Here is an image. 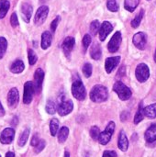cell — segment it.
I'll return each mask as SVG.
<instances>
[{
    "label": "cell",
    "mask_w": 156,
    "mask_h": 157,
    "mask_svg": "<svg viewBox=\"0 0 156 157\" xmlns=\"http://www.w3.org/2000/svg\"><path fill=\"white\" fill-rule=\"evenodd\" d=\"M108 92L107 87L101 85L95 86L90 92L91 100L97 103H101L106 101L108 99Z\"/></svg>",
    "instance_id": "6da1fadb"
},
{
    "label": "cell",
    "mask_w": 156,
    "mask_h": 157,
    "mask_svg": "<svg viewBox=\"0 0 156 157\" xmlns=\"http://www.w3.org/2000/svg\"><path fill=\"white\" fill-rule=\"evenodd\" d=\"M72 93H73V96L82 101L86 98V90L85 88V86L84 84L82 83V81L80 79H76L74 80V82L73 83L72 85Z\"/></svg>",
    "instance_id": "7a4b0ae2"
},
{
    "label": "cell",
    "mask_w": 156,
    "mask_h": 157,
    "mask_svg": "<svg viewBox=\"0 0 156 157\" xmlns=\"http://www.w3.org/2000/svg\"><path fill=\"white\" fill-rule=\"evenodd\" d=\"M113 90L118 94L121 100H128L131 97V90L121 81H117L113 86Z\"/></svg>",
    "instance_id": "3957f363"
},
{
    "label": "cell",
    "mask_w": 156,
    "mask_h": 157,
    "mask_svg": "<svg viewBox=\"0 0 156 157\" xmlns=\"http://www.w3.org/2000/svg\"><path fill=\"white\" fill-rule=\"evenodd\" d=\"M114 131H115V123L113 121H110L108 124L106 130L103 132H100V135L98 137V141H99L100 144H102V145L108 144L114 133Z\"/></svg>",
    "instance_id": "277c9868"
},
{
    "label": "cell",
    "mask_w": 156,
    "mask_h": 157,
    "mask_svg": "<svg viewBox=\"0 0 156 157\" xmlns=\"http://www.w3.org/2000/svg\"><path fill=\"white\" fill-rule=\"evenodd\" d=\"M74 109V103L72 100H63L61 99L60 103L58 104L57 110L60 116H66L67 114L71 113Z\"/></svg>",
    "instance_id": "5b68a950"
},
{
    "label": "cell",
    "mask_w": 156,
    "mask_h": 157,
    "mask_svg": "<svg viewBox=\"0 0 156 157\" xmlns=\"http://www.w3.org/2000/svg\"><path fill=\"white\" fill-rule=\"evenodd\" d=\"M136 78L139 82L143 83L148 80L149 76H150V71L149 68L146 64L144 63H141L136 67Z\"/></svg>",
    "instance_id": "8992f818"
},
{
    "label": "cell",
    "mask_w": 156,
    "mask_h": 157,
    "mask_svg": "<svg viewBox=\"0 0 156 157\" xmlns=\"http://www.w3.org/2000/svg\"><path fill=\"white\" fill-rule=\"evenodd\" d=\"M35 92L33 83L30 81H28L24 85V94H23V103L25 104H30L32 101L33 94Z\"/></svg>",
    "instance_id": "52a82bcc"
},
{
    "label": "cell",
    "mask_w": 156,
    "mask_h": 157,
    "mask_svg": "<svg viewBox=\"0 0 156 157\" xmlns=\"http://www.w3.org/2000/svg\"><path fill=\"white\" fill-rule=\"evenodd\" d=\"M121 40H122V37H121V33L120 31H117L111 38V40H109L108 42V49L110 52H116L120 46V43H121Z\"/></svg>",
    "instance_id": "ba28073f"
},
{
    "label": "cell",
    "mask_w": 156,
    "mask_h": 157,
    "mask_svg": "<svg viewBox=\"0 0 156 157\" xmlns=\"http://www.w3.org/2000/svg\"><path fill=\"white\" fill-rule=\"evenodd\" d=\"M48 13H49V7L47 6H42L39 7L37 12H36L35 18H34L35 24L36 25H41L45 21V19L47 18Z\"/></svg>",
    "instance_id": "9c48e42d"
},
{
    "label": "cell",
    "mask_w": 156,
    "mask_h": 157,
    "mask_svg": "<svg viewBox=\"0 0 156 157\" xmlns=\"http://www.w3.org/2000/svg\"><path fill=\"white\" fill-rule=\"evenodd\" d=\"M43 78H44V72L40 69L38 68L35 72L34 75V89L36 93H40L42 87V83H43Z\"/></svg>",
    "instance_id": "30bf717a"
},
{
    "label": "cell",
    "mask_w": 156,
    "mask_h": 157,
    "mask_svg": "<svg viewBox=\"0 0 156 157\" xmlns=\"http://www.w3.org/2000/svg\"><path fill=\"white\" fill-rule=\"evenodd\" d=\"M15 136V131L12 128H6L5 129L0 135V142L3 144H9L14 140Z\"/></svg>",
    "instance_id": "8fae6325"
},
{
    "label": "cell",
    "mask_w": 156,
    "mask_h": 157,
    "mask_svg": "<svg viewBox=\"0 0 156 157\" xmlns=\"http://www.w3.org/2000/svg\"><path fill=\"white\" fill-rule=\"evenodd\" d=\"M133 44L140 50H144L147 42V37L144 32H138L133 36Z\"/></svg>",
    "instance_id": "7c38bea8"
},
{
    "label": "cell",
    "mask_w": 156,
    "mask_h": 157,
    "mask_svg": "<svg viewBox=\"0 0 156 157\" xmlns=\"http://www.w3.org/2000/svg\"><path fill=\"white\" fill-rule=\"evenodd\" d=\"M19 99L18 91L17 88H11L7 95V104L10 109H15L17 106Z\"/></svg>",
    "instance_id": "4fadbf2b"
},
{
    "label": "cell",
    "mask_w": 156,
    "mask_h": 157,
    "mask_svg": "<svg viewBox=\"0 0 156 157\" xmlns=\"http://www.w3.org/2000/svg\"><path fill=\"white\" fill-rule=\"evenodd\" d=\"M113 27L112 25L108 22V21H104L102 23V25L99 28V39L101 41H104L106 40V38L108 37V35L112 31Z\"/></svg>",
    "instance_id": "5bb4252c"
},
{
    "label": "cell",
    "mask_w": 156,
    "mask_h": 157,
    "mask_svg": "<svg viewBox=\"0 0 156 157\" xmlns=\"http://www.w3.org/2000/svg\"><path fill=\"white\" fill-rule=\"evenodd\" d=\"M120 57L116 56V57H109L106 60L105 63V68L108 74H110L120 63Z\"/></svg>",
    "instance_id": "9a60e30c"
},
{
    "label": "cell",
    "mask_w": 156,
    "mask_h": 157,
    "mask_svg": "<svg viewBox=\"0 0 156 157\" xmlns=\"http://www.w3.org/2000/svg\"><path fill=\"white\" fill-rule=\"evenodd\" d=\"M74 42H75V40H74V38H73V37H67V38L64 40V41H63V50L64 54H65L67 57L70 56L71 52H72L73 49H74Z\"/></svg>",
    "instance_id": "2e32d148"
},
{
    "label": "cell",
    "mask_w": 156,
    "mask_h": 157,
    "mask_svg": "<svg viewBox=\"0 0 156 157\" xmlns=\"http://www.w3.org/2000/svg\"><path fill=\"white\" fill-rule=\"evenodd\" d=\"M21 14L24 21L29 22L32 15V6L29 3H24L21 6Z\"/></svg>",
    "instance_id": "e0dca14e"
},
{
    "label": "cell",
    "mask_w": 156,
    "mask_h": 157,
    "mask_svg": "<svg viewBox=\"0 0 156 157\" xmlns=\"http://www.w3.org/2000/svg\"><path fill=\"white\" fill-rule=\"evenodd\" d=\"M145 140L147 143H154L156 141V123L152 124L145 132Z\"/></svg>",
    "instance_id": "ac0fdd59"
},
{
    "label": "cell",
    "mask_w": 156,
    "mask_h": 157,
    "mask_svg": "<svg viewBox=\"0 0 156 157\" xmlns=\"http://www.w3.org/2000/svg\"><path fill=\"white\" fill-rule=\"evenodd\" d=\"M118 146L122 152H126L129 147V141L128 138L123 131L120 132V136H119V141H118Z\"/></svg>",
    "instance_id": "d6986e66"
},
{
    "label": "cell",
    "mask_w": 156,
    "mask_h": 157,
    "mask_svg": "<svg viewBox=\"0 0 156 157\" xmlns=\"http://www.w3.org/2000/svg\"><path fill=\"white\" fill-rule=\"evenodd\" d=\"M51 34L50 31H45L41 36V48L43 50L48 49L51 44Z\"/></svg>",
    "instance_id": "ffe728a7"
},
{
    "label": "cell",
    "mask_w": 156,
    "mask_h": 157,
    "mask_svg": "<svg viewBox=\"0 0 156 157\" xmlns=\"http://www.w3.org/2000/svg\"><path fill=\"white\" fill-rule=\"evenodd\" d=\"M25 68L24 63L21 60H16L10 66V71L14 74H19L21 72H23Z\"/></svg>",
    "instance_id": "44dd1931"
},
{
    "label": "cell",
    "mask_w": 156,
    "mask_h": 157,
    "mask_svg": "<svg viewBox=\"0 0 156 157\" xmlns=\"http://www.w3.org/2000/svg\"><path fill=\"white\" fill-rule=\"evenodd\" d=\"M101 48H100V45L98 43H95L93 44V46L91 47V50H90V55L91 57L94 59V60H99L100 57H101Z\"/></svg>",
    "instance_id": "7402d4cb"
},
{
    "label": "cell",
    "mask_w": 156,
    "mask_h": 157,
    "mask_svg": "<svg viewBox=\"0 0 156 157\" xmlns=\"http://www.w3.org/2000/svg\"><path fill=\"white\" fill-rule=\"evenodd\" d=\"M143 113L144 116L150 118V119H154L156 118V103L147 106L146 108L143 109Z\"/></svg>",
    "instance_id": "603a6c76"
},
{
    "label": "cell",
    "mask_w": 156,
    "mask_h": 157,
    "mask_svg": "<svg viewBox=\"0 0 156 157\" xmlns=\"http://www.w3.org/2000/svg\"><path fill=\"white\" fill-rule=\"evenodd\" d=\"M9 6L10 4L7 0H0V18L5 17L9 9Z\"/></svg>",
    "instance_id": "cb8c5ba5"
},
{
    "label": "cell",
    "mask_w": 156,
    "mask_h": 157,
    "mask_svg": "<svg viewBox=\"0 0 156 157\" xmlns=\"http://www.w3.org/2000/svg\"><path fill=\"white\" fill-rule=\"evenodd\" d=\"M139 2H140V0H125L124 1V7L128 11L133 12L136 9L137 6L139 5Z\"/></svg>",
    "instance_id": "d4e9b609"
},
{
    "label": "cell",
    "mask_w": 156,
    "mask_h": 157,
    "mask_svg": "<svg viewBox=\"0 0 156 157\" xmlns=\"http://www.w3.org/2000/svg\"><path fill=\"white\" fill-rule=\"evenodd\" d=\"M69 134V129L67 127H62L59 133H58V141L59 143L63 144L66 141Z\"/></svg>",
    "instance_id": "484cf974"
},
{
    "label": "cell",
    "mask_w": 156,
    "mask_h": 157,
    "mask_svg": "<svg viewBox=\"0 0 156 157\" xmlns=\"http://www.w3.org/2000/svg\"><path fill=\"white\" fill-rule=\"evenodd\" d=\"M59 130V121L57 119H52L50 122V131L51 136H55Z\"/></svg>",
    "instance_id": "4316f807"
},
{
    "label": "cell",
    "mask_w": 156,
    "mask_h": 157,
    "mask_svg": "<svg viewBox=\"0 0 156 157\" xmlns=\"http://www.w3.org/2000/svg\"><path fill=\"white\" fill-rule=\"evenodd\" d=\"M143 16H144V10H143V9H141L140 13H139V14L133 18V20L131 21V27L134 28V29L138 28V27L140 26V24H141V21H142Z\"/></svg>",
    "instance_id": "83f0119b"
},
{
    "label": "cell",
    "mask_w": 156,
    "mask_h": 157,
    "mask_svg": "<svg viewBox=\"0 0 156 157\" xmlns=\"http://www.w3.org/2000/svg\"><path fill=\"white\" fill-rule=\"evenodd\" d=\"M29 129H26L19 136V139H18V145L19 146H24L29 139Z\"/></svg>",
    "instance_id": "f1b7e54d"
},
{
    "label": "cell",
    "mask_w": 156,
    "mask_h": 157,
    "mask_svg": "<svg viewBox=\"0 0 156 157\" xmlns=\"http://www.w3.org/2000/svg\"><path fill=\"white\" fill-rule=\"evenodd\" d=\"M143 118H144L143 108V105L140 104L139 109H138V111H137V113H136V115H135V118H134V123H135V124L140 123V122L143 120Z\"/></svg>",
    "instance_id": "f546056e"
},
{
    "label": "cell",
    "mask_w": 156,
    "mask_h": 157,
    "mask_svg": "<svg viewBox=\"0 0 156 157\" xmlns=\"http://www.w3.org/2000/svg\"><path fill=\"white\" fill-rule=\"evenodd\" d=\"M7 41L4 37H0V59H2L6 52Z\"/></svg>",
    "instance_id": "4dcf8cb0"
},
{
    "label": "cell",
    "mask_w": 156,
    "mask_h": 157,
    "mask_svg": "<svg viewBox=\"0 0 156 157\" xmlns=\"http://www.w3.org/2000/svg\"><path fill=\"white\" fill-rule=\"evenodd\" d=\"M45 109L46 111L49 113V114H54L55 111H56V106H55V103L52 101V100H48L47 101V104H46V107H45Z\"/></svg>",
    "instance_id": "1f68e13d"
},
{
    "label": "cell",
    "mask_w": 156,
    "mask_h": 157,
    "mask_svg": "<svg viewBox=\"0 0 156 157\" xmlns=\"http://www.w3.org/2000/svg\"><path fill=\"white\" fill-rule=\"evenodd\" d=\"M99 28H100V23L98 20H94L91 25H90V32L92 35H97V33L98 32L99 30Z\"/></svg>",
    "instance_id": "d6a6232c"
},
{
    "label": "cell",
    "mask_w": 156,
    "mask_h": 157,
    "mask_svg": "<svg viewBox=\"0 0 156 157\" xmlns=\"http://www.w3.org/2000/svg\"><path fill=\"white\" fill-rule=\"evenodd\" d=\"M107 6L112 12H116L119 10V5L117 3V0H108Z\"/></svg>",
    "instance_id": "836d02e7"
},
{
    "label": "cell",
    "mask_w": 156,
    "mask_h": 157,
    "mask_svg": "<svg viewBox=\"0 0 156 157\" xmlns=\"http://www.w3.org/2000/svg\"><path fill=\"white\" fill-rule=\"evenodd\" d=\"M38 60V57L35 53V52L33 50H29V63L30 65H33L36 63Z\"/></svg>",
    "instance_id": "e575fe53"
},
{
    "label": "cell",
    "mask_w": 156,
    "mask_h": 157,
    "mask_svg": "<svg viewBox=\"0 0 156 157\" xmlns=\"http://www.w3.org/2000/svg\"><path fill=\"white\" fill-rule=\"evenodd\" d=\"M83 74L86 77H90L92 75V65L90 63H86L83 66Z\"/></svg>",
    "instance_id": "d590c367"
},
{
    "label": "cell",
    "mask_w": 156,
    "mask_h": 157,
    "mask_svg": "<svg viewBox=\"0 0 156 157\" xmlns=\"http://www.w3.org/2000/svg\"><path fill=\"white\" fill-rule=\"evenodd\" d=\"M90 135H91V137H92L94 140H98V137H99V135H100L99 128L97 127V126H93V127L90 129Z\"/></svg>",
    "instance_id": "8d00e7d4"
},
{
    "label": "cell",
    "mask_w": 156,
    "mask_h": 157,
    "mask_svg": "<svg viewBox=\"0 0 156 157\" xmlns=\"http://www.w3.org/2000/svg\"><path fill=\"white\" fill-rule=\"evenodd\" d=\"M92 40H91V36L88 34H86L83 38V46H84V51L86 52V50L88 49L90 43H91Z\"/></svg>",
    "instance_id": "74e56055"
},
{
    "label": "cell",
    "mask_w": 156,
    "mask_h": 157,
    "mask_svg": "<svg viewBox=\"0 0 156 157\" xmlns=\"http://www.w3.org/2000/svg\"><path fill=\"white\" fill-rule=\"evenodd\" d=\"M10 23L12 25V27L16 28L18 26V19H17V14L16 13H13L11 15V17H10Z\"/></svg>",
    "instance_id": "f35d334b"
},
{
    "label": "cell",
    "mask_w": 156,
    "mask_h": 157,
    "mask_svg": "<svg viewBox=\"0 0 156 157\" xmlns=\"http://www.w3.org/2000/svg\"><path fill=\"white\" fill-rule=\"evenodd\" d=\"M45 147V142L43 140H40V142L38 143V144L35 146V152L36 153H40L41 152Z\"/></svg>",
    "instance_id": "ab89813d"
},
{
    "label": "cell",
    "mask_w": 156,
    "mask_h": 157,
    "mask_svg": "<svg viewBox=\"0 0 156 157\" xmlns=\"http://www.w3.org/2000/svg\"><path fill=\"white\" fill-rule=\"evenodd\" d=\"M60 19H61L60 17H56V18L51 22V29L52 32H54V31L56 30V28H57V26H58V23H59Z\"/></svg>",
    "instance_id": "60d3db41"
},
{
    "label": "cell",
    "mask_w": 156,
    "mask_h": 157,
    "mask_svg": "<svg viewBox=\"0 0 156 157\" xmlns=\"http://www.w3.org/2000/svg\"><path fill=\"white\" fill-rule=\"evenodd\" d=\"M103 157H118V155L114 151H105L103 154Z\"/></svg>",
    "instance_id": "b9f144b4"
},
{
    "label": "cell",
    "mask_w": 156,
    "mask_h": 157,
    "mask_svg": "<svg viewBox=\"0 0 156 157\" xmlns=\"http://www.w3.org/2000/svg\"><path fill=\"white\" fill-rule=\"evenodd\" d=\"M40 142V140H39V136L37 135V134H35L33 137H32V139H31V142H30V144H31V145L32 146H36L37 144H38V143Z\"/></svg>",
    "instance_id": "7bdbcfd3"
},
{
    "label": "cell",
    "mask_w": 156,
    "mask_h": 157,
    "mask_svg": "<svg viewBox=\"0 0 156 157\" xmlns=\"http://www.w3.org/2000/svg\"><path fill=\"white\" fill-rule=\"evenodd\" d=\"M124 73H125V67H121L120 68V70L119 71V75H118V76H123V75H124Z\"/></svg>",
    "instance_id": "ee69618b"
},
{
    "label": "cell",
    "mask_w": 156,
    "mask_h": 157,
    "mask_svg": "<svg viewBox=\"0 0 156 157\" xmlns=\"http://www.w3.org/2000/svg\"><path fill=\"white\" fill-rule=\"evenodd\" d=\"M4 115H5V110H4V108H3L2 104L0 103V117H2Z\"/></svg>",
    "instance_id": "f6af8a7d"
},
{
    "label": "cell",
    "mask_w": 156,
    "mask_h": 157,
    "mask_svg": "<svg viewBox=\"0 0 156 157\" xmlns=\"http://www.w3.org/2000/svg\"><path fill=\"white\" fill-rule=\"evenodd\" d=\"M6 157H15V155H14V153H12V152H8V153L6 155Z\"/></svg>",
    "instance_id": "bcb514c9"
},
{
    "label": "cell",
    "mask_w": 156,
    "mask_h": 157,
    "mask_svg": "<svg viewBox=\"0 0 156 157\" xmlns=\"http://www.w3.org/2000/svg\"><path fill=\"white\" fill-rule=\"evenodd\" d=\"M64 157H70V155H69V153H68V152H65V154H64Z\"/></svg>",
    "instance_id": "7dc6e473"
},
{
    "label": "cell",
    "mask_w": 156,
    "mask_h": 157,
    "mask_svg": "<svg viewBox=\"0 0 156 157\" xmlns=\"http://www.w3.org/2000/svg\"><path fill=\"white\" fill-rule=\"evenodd\" d=\"M154 61H155V63H156V51H155V53H154Z\"/></svg>",
    "instance_id": "c3c4849f"
},
{
    "label": "cell",
    "mask_w": 156,
    "mask_h": 157,
    "mask_svg": "<svg viewBox=\"0 0 156 157\" xmlns=\"http://www.w3.org/2000/svg\"><path fill=\"white\" fill-rule=\"evenodd\" d=\"M0 157H1V155H0Z\"/></svg>",
    "instance_id": "681fc988"
}]
</instances>
